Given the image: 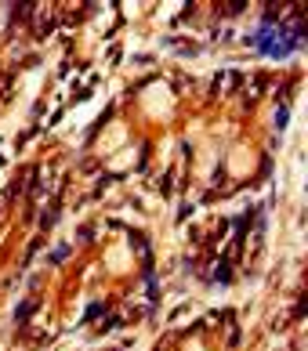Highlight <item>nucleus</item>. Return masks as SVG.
I'll return each instance as SVG.
<instances>
[{
	"mask_svg": "<svg viewBox=\"0 0 308 351\" xmlns=\"http://www.w3.org/2000/svg\"><path fill=\"white\" fill-rule=\"evenodd\" d=\"M254 40H258V47L261 51H268V55H290L294 47L301 44V36H287V29L283 25H261V33L254 36Z\"/></svg>",
	"mask_w": 308,
	"mask_h": 351,
	"instance_id": "nucleus-1",
	"label": "nucleus"
}]
</instances>
